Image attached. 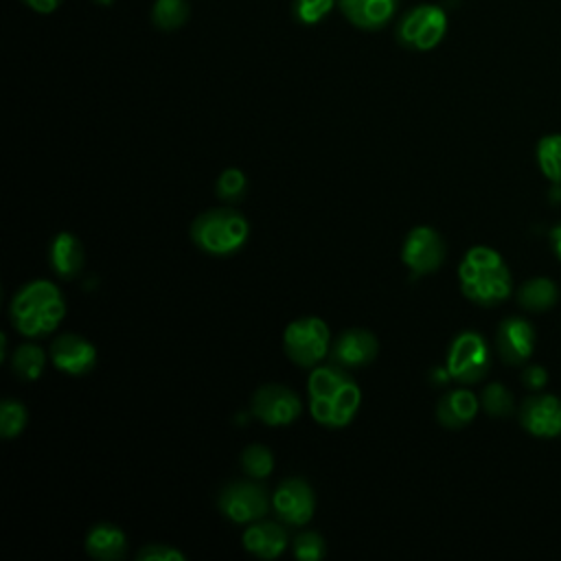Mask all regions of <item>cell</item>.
I'll return each instance as SVG.
<instances>
[{
    "label": "cell",
    "mask_w": 561,
    "mask_h": 561,
    "mask_svg": "<svg viewBox=\"0 0 561 561\" xmlns=\"http://www.w3.org/2000/svg\"><path fill=\"white\" fill-rule=\"evenodd\" d=\"M448 34V16L437 5H417L404 14L398 40L413 51H432Z\"/></svg>",
    "instance_id": "cell-6"
},
{
    "label": "cell",
    "mask_w": 561,
    "mask_h": 561,
    "mask_svg": "<svg viewBox=\"0 0 561 561\" xmlns=\"http://www.w3.org/2000/svg\"><path fill=\"white\" fill-rule=\"evenodd\" d=\"M336 0H296L294 14L303 25H318L333 10Z\"/></svg>",
    "instance_id": "cell-29"
},
{
    "label": "cell",
    "mask_w": 561,
    "mask_h": 561,
    "mask_svg": "<svg viewBox=\"0 0 561 561\" xmlns=\"http://www.w3.org/2000/svg\"><path fill=\"white\" fill-rule=\"evenodd\" d=\"M520 426L537 439L561 437V400L557 395H533L522 402Z\"/></svg>",
    "instance_id": "cell-11"
},
{
    "label": "cell",
    "mask_w": 561,
    "mask_h": 561,
    "mask_svg": "<svg viewBox=\"0 0 561 561\" xmlns=\"http://www.w3.org/2000/svg\"><path fill=\"white\" fill-rule=\"evenodd\" d=\"M23 3L38 14H53L60 8L62 0H23Z\"/></svg>",
    "instance_id": "cell-33"
},
{
    "label": "cell",
    "mask_w": 561,
    "mask_h": 561,
    "mask_svg": "<svg viewBox=\"0 0 561 561\" xmlns=\"http://www.w3.org/2000/svg\"><path fill=\"white\" fill-rule=\"evenodd\" d=\"M491 368V351L478 331L459 333L448 353V370L459 385H478Z\"/></svg>",
    "instance_id": "cell-5"
},
{
    "label": "cell",
    "mask_w": 561,
    "mask_h": 561,
    "mask_svg": "<svg viewBox=\"0 0 561 561\" xmlns=\"http://www.w3.org/2000/svg\"><path fill=\"white\" fill-rule=\"evenodd\" d=\"M45 351L36 344H23L14 351V357H12V368L16 376L25 382H34L42 376L45 370Z\"/></svg>",
    "instance_id": "cell-24"
},
{
    "label": "cell",
    "mask_w": 561,
    "mask_h": 561,
    "mask_svg": "<svg viewBox=\"0 0 561 561\" xmlns=\"http://www.w3.org/2000/svg\"><path fill=\"white\" fill-rule=\"evenodd\" d=\"M25 426H27L25 406L16 400L3 402V408H0V435L5 439H14L25 430Z\"/></svg>",
    "instance_id": "cell-26"
},
{
    "label": "cell",
    "mask_w": 561,
    "mask_h": 561,
    "mask_svg": "<svg viewBox=\"0 0 561 561\" xmlns=\"http://www.w3.org/2000/svg\"><path fill=\"white\" fill-rule=\"evenodd\" d=\"M51 357L53 364L60 370L69 373V376H84V373L93 370L97 364L95 346L77 333L58 336L51 346Z\"/></svg>",
    "instance_id": "cell-14"
},
{
    "label": "cell",
    "mask_w": 561,
    "mask_h": 561,
    "mask_svg": "<svg viewBox=\"0 0 561 561\" xmlns=\"http://www.w3.org/2000/svg\"><path fill=\"white\" fill-rule=\"evenodd\" d=\"M378 340L366 329H349L338 336L331 349V357L336 364L344 368H357L366 366L378 355Z\"/></svg>",
    "instance_id": "cell-16"
},
{
    "label": "cell",
    "mask_w": 561,
    "mask_h": 561,
    "mask_svg": "<svg viewBox=\"0 0 561 561\" xmlns=\"http://www.w3.org/2000/svg\"><path fill=\"white\" fill-rule=\"evenodd\" d=\"M404 264L413 270L415 277L430 275L439 270L446 261V242L430 227H417L408 233L402 251Z\"/></svg>",
    "instance_id": "cell-9"
},
{
    "label": "cell",
    "mask_w": 561,
    "mask_h": 561,
    "mask_svg": "<svg viewBox=\"0 0 561 561\" xmlns=\"http://www.w3.org/2000/svg\"><path fill=\"white\" fill-rule=\"evenodd\" d=\"M400 0H338L342 16L362 32H380L391 23Z\"/></svg>",
    "instance_id": "cell-15"
},
{
    "label": "cell",
    "mask_w": 561,
    "mask_h": 561,
    "mask_svg": "<svg viewBox=\"0 0 561 561\" xmlns=\"http://www.w3.org/2000/svg\"><path fill=\"white\" fill-rule=\"evenodd\" d=\"M294 554L305 561H318L327 554L325 539L318 533H301L294 539Z\"/></svg>",
    "instance_id": "cell-30"
},
{
    "label": "cell",
    "mask_w": 561,
    "mask_h": 561,
    "mask_svg": "<svg viewBox=\"0 0 561 561\" xmlns=\"http://www.w3.org/2000/svg\"><path fill=\"white\" fill-rule=\"evenodd\" d=\"M537 344L535 327L520 316H509L500 322L496 333V349L504 364L522 366L530 359Z\"/></svg>",
    "instance_id": "cell-10"
},
{
    "label": "cell",
    "mask_w": 561,
    "mask_h": 561,
    "mask_svg": "<svg viewBox=\"0 0 561 561\" xmlns=\"http://www.w3.org/2000/svg\"><path fill=\"white\" fill-rule=\"evenodd\" d=\"M192 8L186 0H156L151 8V23L160 32H175L186 25Z\"/></svg>",
    "instance_id": "cell-22"
},
{
    "label": "cell",
    "mask_w": 561,
    "mask_h": 561,
    "mask_svg": "<svg viewBox=\"0 0 561 561\" xmlns=\"http://www.w3.org/2000/svg\"><path fill=\"white\" fill-rule=\"evenodd\" d=\"M309 411L320 426L344 428L359 408V389L349 373L336 366H320L309 376Z\"/></svg>",
    "instance_id": "cell-1"
},
{
    "label": "cell",
    "mask_w": 561,
    "mask_h": 561,
    "mask_svg": "<svg viewBox=\"0 0 561 561\" xmlns=\"http://www.w3.org/2000/svg\"><path fill=\"white\" fill-rule=\"evenodd\" d=\"M329 327L320 318H298L285 329L283 346L298 366H316L329 353Z\"/></svg>",
    "instance_id": "cell-7"
},
{
    "label": "cell",
    "mask_w": 561,
    "mask_h": 561,
    "mask_svg": "<svg viewBox=\"0 0 561 561\" xmlns=\"http://www.w3.org/2000/svg\"><path fill=\"white\" fill-rule=\"evenodd\" d=\"M136 557H138V561L141 559L143 561H184L186 559L180 550H175L167 544H147L143 550H138Z\"/></svg>",
    "instance_id": "cell-31"
},
{
    "label": "cell",
    "mask_w": 561,
    "mask_h": 561,
    "mask_svg": "<svg viewBox=\"0 0 561 561\" xmlns=\"http://www.w3.org/2000/svg\"><path fill=\"white\" fill-rule=\"evenodd\" d=\"M277 515L292 526H303L314 515V491L301 478H290L275 491L272 498Z\"/></svg>",
    "instance_id": "cell-13"
},
{
    "label": "cell",
    "mask_w": 561,
    "mask_h": 561,
    "mask_svg": "<svg viewBox=\"0 0 561 561\" xmlns=\"http://www.w3.org/2000/svg\"><path fill=\"white\" fill-rule=\"evenodd\" d=\"M522 385H524L528 391L539 393V391L546 389V385H548V370H546L541 364H528V366L522 370Z\"/></svg>",
    "instance_id": "cell-32"
},
{
    "label": "cell",
    "mask_w": 561,
    "mask_h": 561,
    "mask_svg": "<svg viewBox=\"0 0 561 561\" xmlns=\"http://www.w3.org/2000/svg\"><path fill=\"white\" fill-rule=\"evenodd\" d=\"M480 406L485 408L487 415L491 417H511L515 413V400L511 395V391L504 387V385H489L485 391H483V398H480Z\"/></svg>",
    "instance_id": "cell-25"
},
{
    "label": "cell",
    "mask_w": 561,
    "mask_h": 561,
    "mask_svg": "<svg viewBox=\"0 0 561 561\" xmlns=\"http://www.w3.org/2000/svg\"><path fill=\"white\" fill-rule=\"evenodd\" d=\"M246 175L240 169H227L222 171V175L218 178V196L224 203H240L246 196Z\"/></svg>",
    "instance_id": "cell-28"
},
{
    "label": "cell",
    "mask_w": 561,
    "mask_h": 561,
    "mask_svg": "<svg viewBox=\"0 0 561 561\" xmlns=\"http://www.w3.org/2000/svg\"><path fill=\"white\" fill-rule=\"evenodd\" d=\"M557 301H559V288L548 277L528 279L517 290V305L526 312H533V314L552 309L557 305Z\"/></svg>",
    "instance_id": "cell-21"
},
{
    "label": "cell",
    "mask_w": 561,
    "mask_h": 561,
    "mask_svg": "<svg viewBox=\"0 0 561 561\" xmlns=\"http://www.w3.org/2000/svg\"><path fill=\"white\" fill-rule=\"evenodd\" d=\"M125 533L114 526V524H97L90 528L88 537H86V550L90 557L95 559H103V561H112V559H121L125 554Z\"/></svg>",
    "instance_id": "cell-20"
},
{
    "label": "cell",
    "mask_w": 561,
    "mask_h": 561,
    "mask_svg": "<svg viewBox=\"0 0 561 561\" xmlns=\"http://www.w3.org/2000/svg\"><path fill=\"white\" fill-rule=\"evenodd\" d=\"M478 408H480V402L472 391L456 389L441 398V402L437 406V419L443 428L459 430V428L469 426L476 419Z\"/></svg>",
    "instance_id": "cell-17"
},
{
    "label": "cell",
    "mask_w": 561,
    "mask_h": 561,
    "mask_svg": "<svg viewBox=\"0 0 561 561\" xmlns=\"http://www.w3.org/2000/svg\"><path fill=\"white\" fill-rule=\"evenodd\" d=\"M97 3H101V5H110V3H112V0H97Z\"/></svg>",
    "instance_id": "cell-35"
},
{
    "label": "cell",
    "mask_w": 561,
    "mask_h": 561,
    "mask_svg": "<svg viewBox=\"0 0 561 561\" xmlns=\"http://www.w3.org/2000/svg\"><path fill=\"white\" fill-rule=\"evenodd\" d=\"M51 268L62 279H73L84 268V246L82 242L71 233H60L51 244Z\"/></svg>",
    "instance_id": "cell-19"
},
{
    "label": "cell",
    "mask_w": 561,
    "mask_h": 561,
    "mask_svg": "<svg viewBox=\"0 0 561 561\" xmlns=\"http://www.w3.org/2000/svg\"><path fill=\"white\" fill-rule=\"evenodd\" d=\"M550 244H552L554 257L561 261V222L550 231Z\"/></svg>",
    "instance_id": "cell-34"
},
{
    "label": "cell",
    "mask_w": 561,
    "mask_h": 561,
    "mask_svg": "<svg viewBox=\"0 0 561 561\" xmlns=\"http://www.w3.org/2000/svg\"><path fill=\"white\" fill-rule=\"evenodd\" d=\"M248 220L231 209H214L192 224V240L209 255H233L248 240Z\"/></svg>",
    "instance_id": "cell-4"
},
{
    "label": "cell",
    "mask_w": 561,
    "mask_h": 561,
    "mask_svg": "<svg viewBox=\"0 0 561 561\" xmlns=\"http://www.w3.org/2000/svg\"><path fill=\"white\" fill-rule=\"evenodd\" d=\"M539 171L552 182L561 184V134H546L535 147Z\"/></svg>",
    "instance_id": "cell-23"
},
{
    "label": "cell",
    "mask_w": 561,
    "mask_h": 561,
    "mask_svg": "<svg viewBox=\"0 0 561 561\" xmlns=\"http://www.w3.org/2000/svg\"><path fill=\"white\" fill-rule=\"evenodd\" d=\"M14 327L29 338L47 336L56 331L66 314V303L58 285L51 281L27 283L12 301L10 307Z\"/></svg>",
    "instance_id": "cell-3"
},
{
    "label": "cell",
    "mask_w": 561,
    "mask_h": 561,
    "mask_svg": "<svg viewBox=\"0 0 561 561\" xmlns=\"http://www.w3.org/2000/svg\"><path fill=\"white\" fill-rule=\"evenodd\" d=\"M218 507L237 524L255 522L268 513V493L257 483H231L220 491Z\"/></svg>",
    "instance_id": "cell-8"
},
{
    "label": "cell",
    "mask_w": 561,
    "mask_h": 561,
    "mask_svg": "<svg viewBox=\"0 0 561 561\" xmlns=\"http://www.w3.org/2000/svg\"><path fill=\"white\" fill-rule=\"evenodd\" d=\"M244 546L255 557L275 559L285 550L288 533L277 522H257L244 533Z\"/></svg>",
    "instance_id": "cell-18"
},
{
    "label": "cell",
    "mask_w": 561,
    "mask_h": 561,
    "mask_svg": "<svg viewBox=\"0 0 561 561\" xmlns=\"http://www.w3.org/2000/svg\"><path fill=\"white\" fill-rule=\"evenodd\" d=\"M459 279L463 294L480 307H496L513 294V279L502 255L487 246L467 251L459 266Z\"/></svg>",
    "instance_id": "cell-2"
},
{
    "label": "cell",
    "mask_w": 561,
    "mask_h": 561,
    "mask_svg": "<svg viewBox=\"0 0 561 561\" xmlns=\"http://www.w3.org/2000/svg\"><path fill=\"white\" fill-rule=\"evenodd\" d=\"M242 467L251 478H266L275 469V459L272 452L264 446H251L242 454Z\"/></svg>",
    "instance_id": "cell-27"
},
{
    "label": "cell",
    "mask_w": 561,
    "mask_h": 561,
    "mask_svg": "<svg viewBox=\"0 0 561 561\" xmlns=\"http://www.w3.org/2000/svg\"><path fill=\"white\" fill-rule=\"evenodd\" d=\"M253 415L266 426H290L301 415V400L285 387H261L253 398Z\"/></svg>",
    "instance_id": "cell-12"
}]
</instances>
